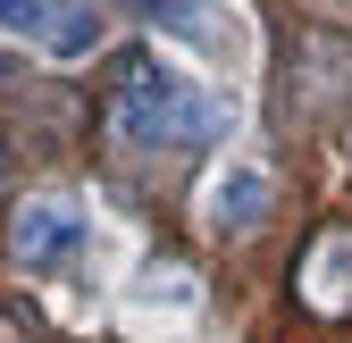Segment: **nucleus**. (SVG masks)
Listing matches in <instances>:
<instances>
[{
	"label": "nucleus",
	"mask_w": 352,
	"mask_h": 343,
	"mask_svg": "<svg viewBox=\"0 0 352 343\" xmlns=\"http://www.w3.org/2000/svg\"><path fill=\"white\" fill-rule=\"evenodd\" d=\"M109 126L126 143H201V134H218V101L201 93V84H185L176 67H160V59H118V75H109Z\"/></svg>",
	"instance_id": "obj_1"
},
{
	"label": "nucleus",
	"mask_w": 352,
	"mask_h": 343,
	"mask_svg": "<svg viewBox=\"0 0 352 343\" xmlns=\"http://www.w3.org/2000/svg\"><path fill=\"white\" fill-rule=\"evenodd\" d=\"M9 243H17L25 268H59V260H76V243H84V209H76L67 193H34V201L17 209Z\"/></svg>",
	"instance_id": "obj_2"
},
{
	"label": "nucleus",
	"mask_w": 352,
	"mask_h": 343,
	"mask_svg": "<svg viewBox=\"0 0 352 343\" xmlns=\"http://www.w3.org/2000/svg\"><path fill=\"white\" fill-rule=\"evenodd\" d=\"M260 218H269V167H227V176L210 185V226L218 235H252Z\"/></svg>",
	"instance_id": "obj_3"
},
{
	"label": "nucleus",
	"mask_w": 352,
	"mask_h": 343,
	"mask_svg": "<svg viewBox=\"0 0 352 343\" xmlns=\"http://www.w3.org/2000/svg\"><path fill=\"white\" fill-rule=\"evenodd\" d=\"M302 302L327 310V318L352 310V235H327V243L311 251V268H302Z\"/></svg>",
	"instance_id": "obj_4"
},
{
	"label": "nucleus",
	"mask_w": 352,
	"mask_h": 343,
	"mask_svg": "<svg viewBox=\"0 0 352 343\" xmlns=\"http://www.w3.org/2000/svg\"><path fill=\"white\" fill-rule=\"evenodd\" d=\"M151 25L176 34V42H227V25H218L210 0H151Z\"/></svg>",
	"instance_id": "obj_5"
},
{
	"label": "nucleus",
	"mask_w": 352,
	"mask_h": 343,
	"mask_svg": "<svg viewBox=\"0 0 352 343\" xmlns=\"http://www.w3.org/2000/svg\"><path fill=\"white\" fill-rule=\"evenodd\" d=\"M67 9H51V0H0V34H25V42H59Z\"/></svg>",
	"instance_id": "obj_6"
},
{
	"label": "nucleus",
	"mask_w": 352,
	"mask_h": 343,
	"mask_svg": "<svg viewBox=\"0 0 352 343\" xmlns=\"http://www.w3.org/2000/svg\"><path fill=\"white\" fill-rule=\"evenodd\" d=\"M9 75H17V59H0V84H9Z\"/></svg>",
	"instance_id": "obj_7"
}]
</instances>
